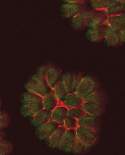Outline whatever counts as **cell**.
Returning a JSON list of instances; mask_svg holds the SVG:
<instances>
[{"label":"cell","instance_id":"obj_1","mask_svg":"<svg viewBox=\"0 0 125 155\" xmlns=\"http://www.w3.org/2000/svg\"><path fill=\"white\" fill-rule=\"evenodd\" d=\"M81 82L79 84L76 93L84 100L89 96L97 91V87L95 83L91 81Z\"/></svg>","mask_w":125,"mask_h":155},{"label":"cell","instance_id":"obj_2","mask_svg":"<svg viewBox=\"0 0 125 155\" xmlns=\"http://www.w3.org/2000/svg\"><path fill=\"white\" fill-rule=\"evenodd\" d=\"M83 102V100L76 93H73L68 94L64 101L59 105H63L69 109L81 107Z\"/></svg>","mask_w":125,"mask_h":155},{"label":"cell","instance_id":"obj_3","mask_svg":"<svg viewBox=\"0 0 125 155\" xmlns=\"http://www.w3.org/2000/svg\"><path fill=\"white\" fill-rule=\"evenodd\" d=\"M81 108L85 114L93 115L99 114L102 111L103 105L84 101Z\"/></svg>","mask_w":125,"mask_h":155},{"label":"cell","instance_id":"obj_4","mask_svg":"<svg viewBox=\"0 0 125 155\" xmlns=\"http://www.w3.org/2000/svg\"><path fill=\"white\" fill-rule=\"evenodd\" d=\"M45 106L47 110L53 111L59 104V102L55 94L52 92L46 96Z\"/></svg>","mask_w":125,"mask_h":155},{"label":"cell","instance_id":"obj_5","mask_svg":"<svg viewBox=\"0 0 125 155\" xmlns=\"http://www.w3.org/2000/svg\"><path fill=\"white\" fill-rule=\"evenodd\" d=\"M105 101V97L102 93L97 91L84 100V101L91 102L96 104L103 105Z\"/></svg>","mask_w":125,"mask_h":155},{"label":"cell","instance_id":"obj_6","mask_svg":"<svg viewBox=\"0 0 125 155\" xmlns=\"http://www.w3.org/2000/svg\"><path fill=\"white\" fill-rule=\"evenodd\" d=\"M68 108L62 105H59L51 111V115L54 119H64L68 115Z\"/></svg>","mask_w":125,"mask_h":155},{"label":"cell","instance_id":"obj_7","mask_svg":"<svg viewBox=\"0 0 125 155\" xmlns=\"http://www.w3.org/2000/svg\"><path fill=\"white\" fill-rule=\"evenodd\" d=\"M54 92L59 101V104L64 101L68 94L63 84H58L54 89Z\"/></svg>","mask_w":125,"mask_h":155},{"label":"cell","instance_id":"obj_8","mask_svg":"<svg viewBox=\"0 0 125 155\" xmlns=\"http://www.w3.org/2000/svg\"><path fill=\"white\" fill-rule=\"evenodd\" d=\"M13 150L11 143L3 140L0 142V155H8L12 152Z\"/></svg>","mask_w":125,"mask_h":155},{"label":"cell","instance_id":"obj_9","mask_svg":"<svg viewBox=\"0 0 125 155\" xmlns=\"http://www.w3.org/2000/svg\"><path fill=\"white\" fill-rule=\"evenodd\" d=\"M43 115L42 116L40 115V117H36L34 119L33 121V124L36 125H39L45 123V122L47 121L50 116L51 115V111L47 110H44Z\"/></svg>","mask_w":125,"mask_h":155},{"label":"cell","instance_id":"obj_10","mask_svg":"<svg viewBox=\"0 0 125 155\" xmlns=\"http://www.w3.org/2000/svg\"><path fill=\"white\" fill-rule=\"evenodd\" d=\"M85 113L81 107L70 108L68 110V115L73 117L79 118L84 116Z\"/></svg>","mask_w":125,"mask_h":155},{"label":"cell","instance_id":"obj_11","mask_svg":"<svg viewBox=\"0 0 125 155\" xmlns=\"http://www.w3.org/2000/svg\"><path fill=\"white\" fill-rule=\"evenodd\" d=\"M7 117L4 115H0V128L7 126L8 124Z\"/></svg>","mask_w":125,"mask_h":155},{"label":"cell","instance_id":"obj_12","mask_svg":"<svg viewBox=\"0 0 125 155\" xmlns=\"http://www.w3.org/2000/svg\"><path fill=\"white\" fill-rule=\"evenodd\" d=\"M3 140V134L0 131V142Z\"/></svg>","mask_w":125,"mask_h":155}]
</instances>
